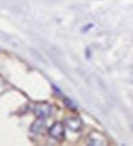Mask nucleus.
<instances>
[{
  "mask_svg": "<svg viewBox=\"0 0 133 146\" xmlns=\"http://www.w3.org/2000/svg\"><path fill=\"white\" fill-rule=\"evenodd\" d=\"M34 115L38 119H45L51 115V107L48 104H38L34 108Z\"/></svg>",
  "mask_w": 133,
  "mask_h": 146,
  "instance_id": "2",
  "label": "nucleus"
},
{
  "mask_svg": "<svg viewBox=\"0 0 133 146\" xmlns=\"http://www.w3.org/2000/svg\"><path fill=\"white\" fill-rule=\"evenodd\" d=\"M66 123H67V127L70 128L71 130H73V131L80 130V129H81V127H82L81 119H80V118H76V117L68 118V119H66Z\"/></svg>",
  "mask_w": 133,
  "mask_h": 146,
  "instance_id": "3",
  "label": "nucleus"
},
{
  "mask_svg": "<svg viewBox=\"0 0 133 146\" xmlns=\"http://www.w3.org/2000/svg\"><path fill=\"white\" fill-rule=\"evenodd\" d=\"M49 135L56 140H62L63 136H65V128H63L62 123L60 122L54 123L51 128L49 129Z\"/></svg>",
  "mask_w": 133,
  "mask_h": 146,
  "instance_id": "1",
  "label": "nucleus"
},
{
  "mask_svg": "<svg viewBox=\"0 0 133 146\" xmlns=\"http://www.w3.org/2000/svg\"><path fill=\"white\" fill-rule=\"evenodd\" d=\"M90 27H93V25H88V26H86L84 28H83V32H87V31H88V28H90Z\"/></svg>",
  "mask_w": 133,
  "mask_h": 146,
  "instance_id": "6",
  "label": "nucleus"
},
{
  "mask_svg": "<svg viewBox=\"0 0 133 146\" xmlns=\"http://www.w3.org/2000/svg\"><path fill=\"white\" fill-rule=\"evenodd\" d=\"M44 125V123L43 122H37V123H34L33 124V127H32V131H38L39 129H42V127Z\"/></svg>",
  "mask_w": 133,
  "mask_h": 146,
  "instance_id": "5",
  "label": "nucleus"
},
{
  "mask_svg": "<svg viewBox=\"0 0 133 146\" xmlns=\"http://www.w3.org/2000/svg\"><path fill=\"white\" fill-rule=\"evenodd\" d=\"M63 104H65V106L68 107V108H71V110H77V105L72 101L71 99H68V98H63Z\"/></svg>",
  "mask_w": 133,
  "mask_h": 146,
  "instance_id": "4",
  "label": "nucleus"
}]
</instances>
